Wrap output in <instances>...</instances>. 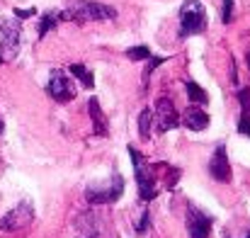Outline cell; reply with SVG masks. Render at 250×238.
I'll return each mask as SVG.
<instances>
[{"label":"cell","instance_id":"obj_20","mask_svg":"<svg viewBox=\"0 0 250 238\" xmlns=\"http://www.w3.org/2000/svg\"><path fill=\"white\" fill-rule=\"evenodd\" d=\"M221 22L224 24L233 22V0H224V5H221Z\"/></svg>","mask_w":250,"mask_h":238},{"label":"cell","instance_id":"obj_17","mask_svg":"<svg viewBox=\"0 0 250 238\" xmlns=\"http://www.w3.org/2000/svg\"><path fill=\"white\" fill-rule=\"evenodd\" d=\"M151 124H153V112L146 107V109H141V114H139V136H141L144 141L151 139Z\"/></svg>","mask_w":250,"mask_h":238},{"label":"cell","instance_id":"obj_23","mask_svg":"<svg viewBox=\"0 0 250 238\" xmlns=\"http://www.w3.org/2000/svg\"><path fill=\"white\" fill-rule=\"evenodd\" d=\"M238 131L246 134V136H250V114H243V117L238 119Z\"/></svg>","mask_w":250,"mask_h":238},{"label":"cell","instance_id":"obj_2","mask_svg":"<svg viewBox=\"0 0 250 238\" xmlns=\"http://www.w3.org/2000/svg\"><path fill=\"white\" fill-rule=\"evenodd\" d=\"M129 156L134 160V173H136V185H139V199L141 202H153L158 197V165L153 163H146V158L134 149L129 146L126 149Z\"/></svg>","mask_w":250,"mask_h":238},{"label":"cell","instance_id":"obj_25","mask_svg":"<svg viewBox=\"0 0 250 238\" xmlns=\"http://www.w3.org/2000/svg\"><path fill=\"white\" fill-rule=\"evenodd\" d=\"M5 134V122H2V117H0V136Z\"/></svg>","mask_w":250,"mask_h":238},{"label":"cell","instance_id":"obj_3","mask_svg":"<svg viewBox=\"0 0 250 238\" xmlns=\"http://www.w3.org/2000/svg\"><path fill=\"white\" fill-rule=\"evenodd\" d=\"M207 32V12L199 0H185L180 5V39Z\"/></svg>","mask_w":250,"mask_h":238},{"label":"cell","instance_id":"obj_1","mask_svg":"<svg viewBox=\"0 0 250 238\" xmlns=\"http://www.w3.org/2000/svg\"><path fill=\"white\" fill-rule=\"evenodd\" d=\"M61 20L85 24V22H102V20H114L117 10L112 5L104 2H95V0H68V5L59 12Z\"/></svg>","mask_w":250,"mask_h":238},{"label":"cell","instance_id":"obj_4","mask_svg":"<svg viewBox=\"0 0 250 238\" xmlns=\"http://www.w3.org/2000/svg\"><path fill=\"white\" fill-rule=\"evenodd\" d=\"M124 195V177L119 173H112L109 180L95 182L85 187V199L90 204H114Z\"/></svg>","mask_w":250,"mask_h":238},{"label":"cell","instance_id":"obj_10","mask_svg":"<svg viewBox=\"0 0 250 238\" xmlns=\"http://www.w3.org/2000/svg\"><path fill=\"white\" fill-rule=\"evenodd\" d=\"M156 124H158V131H170L180 127V114L170 97H161L156 102Z\"/></svg>","mask_w":250,"mask_h":238},{"label":"cell","instance_id":"obj_14","mask_svg":"<svg viewBox=\"0 0 250 238\" xmlns=\"http://www.w3.org/2000/svg\"><path fill=\"white\" fill-rule=\"evenodd\" d=\"M61 22V17H59V12L56 10H49V12H44L42 15V22H39V39H44L51 29H56V24Z\"/></svg>","mask_w":250,"mask_h":238},{"label":"cell","instance_id":"obj_13","mask_svg":"<svg viewBox=\"0 0 250 238\" xmlns=\"http://www.w3.org/2000/svg\"><path fill=\"white\" fill-rule=\"evenodd\" d=\"M87 112H90V119H92V131H95V136H107V134H109V127H107V119H104L102 109H100V100H97V97H90Z\"/></svg>","mask_w":250,"mask_h":238},{"label":"cell","instance_id":"obj_7","mask_svg":"<svg viewBox=\"0 0 250 238\" xmlns=\"http://www.w3.org/2000/svg\"><path fill=\"white\" fill-rule=\"evenodd\" d=\"M104 219L95 212V209H87L81 212L73 221V238H102L104 234Z\"/></svg>","mask_w":250,"mask_h":238},{"label":"cell","instance_id":"obj_22","mask_svg":"<svg viewBox=\"0 0 250 238\" xmlns=\"http://www.w3.org/2000/svg\"><path fill=\"white\" fill-rule=\"evenodd\" d=\"M151 229V214H148V209L141 214V219H139V224H136V234H146Z\"/></svg>","mask_w":250,"mask_h":238},{"label":"cell","instance_id":"obj_21","mask_svg":"<svg viewBox=\"0 0 250 238\" xmlns=\"http://www.w3.org/2000/svg\"><path fill=\"white\" fill-rule=\"evenodd\" d=\"M238 102H241L243 114H250V87H241L238 90Z\"/></svg>","mask_w":250,"mask_h":238},{"label":"cell","instance_id":"obj_11","mask_svg":"<svg viewBox=\"0 0 250 238\" xmlns=\"http://www.w3.org/2000/svg\"><path fill=\"white\" fill-rule=\"evenodd\" d=\"M209 175L216 182H231V163L226 156V146H216L214 156L209 160Z\"/></svg>","mask_w":250,"mask_h":238},{"label":"cell","instance_id":"obj_6","mask_svg":"<svg viewBox=\"0 0 250 238\" xmlns=\"http://www.w3.org/2000/svg\"><path fill=\"white\" fill-rule=\"evenodd\" d=\"M46 95L56 102H71L76 97V85L73 80L66 76V71L54 68L49 73V83H46Z\"/></svg>","mask_w":250,"mask_h":238},{"label":"cell","instance_id":"obj_5","mask_svg":"<svg viewBox=\"0 0 250 238\" xmlns=\"http://www.w3.org/2000/svg\"><path fill=\"white\" fill-rule=\"evenodd\" d=\"M34 221V207L29 202H20L15 209H10L5 216H0V234L22 231Z\"/></svg>","mask_w":250,"mask_h":238},{"label":"cell","instance_id":"obj_8","mask_svg":"<svg viewBox=\"0 0 250 238\" xmlns=\"http://www.w3.org/2000/svg\"><path fill=\"white\" fill-rule=\"evenodd\" d=\"M20 39H22L20 20H5L0 24V54H2V59H15L20 54Z\"/></svg>","mask_w":250,"mask_h":238},{"label":"cell","instance_id":"obj_15","mask_svg":"<svg viewBox=\"0 0 250 238\" xmlns=\"http://www.w3.org/2000/svg\"><path fill=\"white\" fill-rule=\"evenodd\" d=\"M68 73H71V76H76V78L81 80V85L87 87V90H92V87H95V78H92V73L85 68L83 64H71V66H68Z\"/></svg>","mask_w":250,"mask_h":238},{"label":"cell","instance_id":"obj_18","mask_svg":"<svg viewBox=\"0 0 250 238\" xmlns=\"http://www.w3.org/2000/svg\"><path fill=\"white\" fill-rule=\"evenodd\" d=\"M166 61H167L166 56H153V54H151V56L146 59V68H144V76H141L144 85H148V78H151V73H153V71H156V68H158L161 64H166Z\"/></svg>","mask_w":250,"mask_h":238},{"label":"cell","instance_id":"obj_27","mask_svg":"<svg viewBox=\"0 0 250 238\" xmlns=\"http://www.w3.org/2000/svg\"><path fill=\"white\" fill-rule=\"evenodd\" d=\"M224 238H226V236H224ZM246 238H250V231H248V236H246Z\"/></svg>","mask_w":250,"mask_h":238},{"label":"cell","instance_id":"obj_24","mask_svg":"<svg viewBox=\"0 0 250 238\" xmlns=\"http://www.w3.org/2000/svg\"><path fill=\"white\" fill-rule=\"evenodd\" d=\"M15 15H17V20H27V17L37 15V10H34V7H32V10H15Z\"/></svg>","mask_w":250,"mask_h":238},{"label":"cell","instance_id":"obj_12","mask_svg":"<svg viewBox=\"0 0 250 238\" xmlns=\"http://www.w3.org/2000/svg\"><path fill=\"white\" fill-rule=\"evenodd\" d=\"M180 124H185L189 131H202V129H207L209 127V114L202 109V107H187L185 109V114H182V119H180Z\"/></svg>","mask_w":250,"mask_h":238},{"label":"cell","instance_id":"obj_16","mask_svg":"<svg viewBox=\"0 0 250 238\" xmlns=\"http://www.w3.org/2000/svg\"><path fill=\"white\" fill-rule=\"evenodd\" d=\"M185 90H187V97H189L194 105H207V102H209V95H207L194 80H187V83H185Z\"/></svg>","mask_w":250,"mask_h":238},{"label":"cell","instance_id":"obj_28","mask_svg":"<svg viewBox=\"0 0 250 238\" xmlns=\"http://www.w3.org/2000/svg\"><path fill=\"white\" fill-rule=\"evenodd\" d=\"M0 64H2V56H0Z\"/></svg>","mask_w":250,"mask_h":238},{"label":"cell","instance_id":"obj_9","mask_svg":"<svg viewBox=\"0 0 250 238\" xmlns=\"http://www.w3.org/2000/svg\"><path fill=\"white\" fill-rule=\"evenodd\" d=\"M187 231H189V238H209L211 234V224L214 219L209 214H204L199 207H194L192 202H187Z\"/></svg>","mask_w":250,"mask_h":238},{"label":"cell","instance_id":"obj_26","mask_svg":"<svg viewBox=\"0 0 250 238\" xmlns=\"http://www.w3.org/2000/svg\"><path fill=\"white\" fill-rule=\"evenodd\" d=\"M246 61H248V68H250V51L246 54Z\"/></svg>","mask_w":250,"mask_h":238},{"label":"cell","instance_id":"obj_19","mask_svg":"<svg viewBox=\"0 0 250 238\" xmlns=\"http://www.w3.org/2000/svg\"><path fill=\"white\" fill-rule=\"evenodd\" d=\"M153 51L148 49V46H131V49H126V59H131V61H146L148 56H151Z\"/></svg>","mask_w":250,"mask_h":238}]
</instances>
